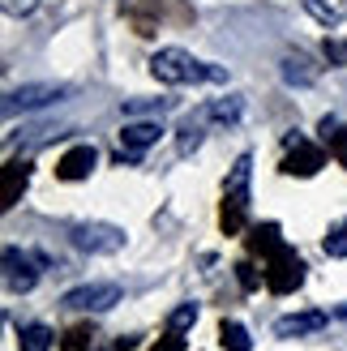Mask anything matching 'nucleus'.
<instances>
[{"label": "nucleus", "instance_id": "ddd939ff", "mask_svg": "<svg viewBox=\"0 0 347 351\" xmlns=\"http://www.w3.org/2000/svg\"><path fill=\"white\" fill-rule=\"evenodd\" d=\"M223 347H228V351H253L249 330H245V326H236V322H223Z\"/></svg>", "mask_w": 347, "mask_h": 351}, {"label": "nucleus", "instance_id": "f257e3e1", "mask_svg": "<svg viewBox=\"0 0 347 351\" xmlns=\"http://www.w3.org/2000/svg\"><path fill=\"white\" fill-rule=\"evenodd\" d=\"M150 73L167 86H202V82H228V69L189 56L184 47H159L150 56Z\"/></svg>", "mask_w": 347, "mask_h": 351}, {"label": "nucleus", "instance_id": "f8f14e48", "mask_svg": "<svg viewBox=\"0 0 347 351\" xmlns=\"http://www.w3.org/2000/svg\"><path fill=\"white\" fill-rule=\"evenodd\" d=\"M283 82H291V86H313L318 82V69H309L304 56H287L283 60Z\"/></svg>", "mask_w": 347, "mask_h": 351}, {"label": "nucleus", "instance_id": "39448f33", "mask_svg": "<svg viewBox=\"0 0 347 351\" xmlns=\"http://www.w3.org/2000/svg\"><path fill=\"white\" fill-rule=\"evenodd\" d=\"M43 274V257H34L26 249H5V287L9 291H34Z\"/></svg>", "mask_w": 347, "mask_h": 351}, {"label": "nucleus", "instance_id": "7ed1b4c3", "mask_svg": "<svg viewBox=\"0 0 347 351\" xmlns=\"http://www.w3.org/2000/svg\"><path fill=\"white\" fill-rule=\"evenodd\" d=\"M69 95H73V86H60V82L17 86V90L5 95V116H13V112H39V108H51V103H64Z\"/></svg>", "mask_w": 347, "mask_h": 351}, {"label": "nucleus", "instance_id": "423d86ee", "mask_svg": "<svg viewBox=\"0 0 347 351\" xmlns=\"http://www.w3.org/2000/svg\"><path fill=\"white\" fill-rule=\"evenodd\" d=\"M159 137H163L159 120H133V125H125V133H120V159L137 163L154 142H159Z\"/></svg>", "mask_w": 347, "mask_h": 351}, {"label": "nucleus", "instance_id": "9b49d317", "mask_svg": "<svg viewBox=\"0 0 347 351\" xmlns=\"http://www.w3.org/2000/svg\"><path fill=\"white\" fill-rule=\"evenodd\" d=\"M17 343H22V351H51V330L43 322H30L17 330Z\"/></svg>", "mask_w": 347, "mask_h": 351}, {"label": "nucleus", "instance_id": "f3484780", "mask_svg": "<svg viewBox=\"0 0 347 351\" xmlns=\"http://www.w3.org/2000/svg\"><path fill=\"white\" fill-rule=\"evenodd\" d=\"M202 146V129L193 125V120H189V125L180 129V154H189V150H198Z\"/></svg>", "mask_w": 347, "mask_h": 351}, {"label": "nucleus", "instance_id": "dca6fc26", "mask_svg": "<svg viewBox=\"0 0 347 351\" xmlns=\"http://www.w3.org/2000/svg\"><path fill=\"white\" fill-rule=\"evenodd\" d=\"M193 322H198V304H180V308L167 317V326H171V330H184V326H193Z\"/></svg>", "mask_w": 347, "mask_h": 351}, {"label": "nucleus", "instance_id": "20e7f679", "mask_svg": "<svg viewBox=\"0 0 347 351\" xmlns=\"http://www.w3.org/2000/svg\"><path fill=\"white\" fill-rule=\"evenodd\" d=\"M120 295H125V287L120 283H82L73 291H64V308L69 313H108L120 304Z\"/></svg>", "mask_w": 347, "mask_h": 351}, {"label": "nucleus", "instance_id": "f03ea898", "mask_svg": "<svg viewBox=\"0 0 347 351\" xmlns=\"http://www.w3.org/2000/svg\"><path fill=\"white\" fill-rule=\"evenodd\" d=\"M69 240H73V249L91 253V257H108V253H120L125 249V227L116 223H73L69 227Z\"/></svg>", "mask_w": 347, "mask_h": 351}, {"label": "nucleus", "instance_id": "9d476101", "mask_svg": "<svg viewBox=\"0 0 347 351\" xmlns=\"http://www.w3.org/2000/svg\"><path fill=\"white\" fill-rule=\"evenodd\" d=\"M240 112H245V103H240V99H215V103H206V108L198 112V120H219V125H236Z\"/></svg>", "mask_w": 347, "mask_h": 351}, {"label": "nucleus", "instance_id": "a211bd4d", "mask_svg": "<svg viewBox=\"0 0 347 351\" xmlns=\"http://www.w3.org/2000/svg\"><path fill=\"white\" fill-rule=\"evenodd\" d=\"M0 5H5V13H13V17H26V13H34L39 0H0Z\"/></svg>", "mask_w": 347, "mask_h": 351}, {"label": "nucleus", "instance_id": "4468645a", "mask_svg": "<svg viewBox=\"0 0 347 351\" xmlns=\"http://www.w3.org/2000/svg\"><path fill=\"white\" fill-rule=\"evenodd\" d=\"M163 108H167V99H129L120 112L125 116H146V112H163Z\"/></svg>", "mask_w": 347, "mask_h": 351}, {"label": "nucleus", "instance_id": "0eeeda50", "mask_svg": "<svg viewBox=\"0 0 347 351\" xmlns=\"http://www.w3.org/2000/svg\"><path fill=\"white\" fill-rule=\"evenodd\" d=\"M326 326V313H287V317L274 322V335L279 339H300V335H318Z\"/></svg>", "mask_w": 347, "mask_h": 351}, {"label": "nucleus", "instance_id": "2eb2a0df", "mask_svg": "<svg viewBox=\"0 0 347 351\" xmlns=\"http://www.w3.org/2000/svg\"><path fill=\"white\" fill-rule=\"evenodd\" d=\"M326 253L331 257H347V223H339L331 236H326Z\"/></svg>", "mask_w": 347, "mask_h": 351}, {"label": "nucleus", "instance_id": "1a4fd4ad", "mask_svg": "<svg viewBox=\"0 0 347 351\" xmlns=\"http://www.w3.org/2000/svg\"><path fill=\"white\" fill-rule=\"evenodd\" d=\"M95 146H77V150H69L64 159H60V176L64 180H82V176H91V167H95Z\"/></svg>", "mask_w": 347, "mask_h": 351}, {"label": "nucleus", "instance_id": "6e6552de", "mask_svg": "<svg viewBox=\"0 0 347 351\" xmlns=\"http://www.w3.org/2000/svg\"><path fill=\"white\" fill-rule=\"evenodd\" d=\"M249 176H253V154H240L232 176H228V197L236 206H249Z\"/></svg>", "mask_w": 347, "mask_h": 351}]
</instances>
